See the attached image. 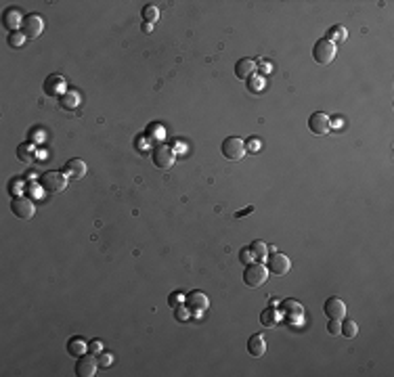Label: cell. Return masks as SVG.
<instances>
[{
	"mask_svg": "<svg viewBox=\"0 0 394 377\" xmlns=\"http://www.w3.org/2000/svg\"><path fill=\"white\" fill-rule=\"evenodd\" d=\"M40 187L46 191V193H61L67 189V176L63 172H57V170H48L40 176Z\"/></svg>",
	"mask_w": 394,
	"mask_h": 377,
	"instance_id": "obj_1",
	"label": "cell"
},
{
	"mask_svg": "<svg viewBox=\"0 0 394 377\" xmlns=\"http://www.w3.org/2000/svg\"><path fill=\"white\" fill-rule=\"evenodd\" d=\"M220 151H223V155L227 157L229 162H239L241 157L248 153V147H245V143H243V138H239V136H229V138H225V141H223Z\"/></svg>",
	"mask_w": 394,
	"mask_h": 377,
	"instance_id": "obj_2",
	"label": "cell"
},
{
	"mask_svg": "<svg viewBox=\"0 0 394 377\" xmlns=\"http://www.w3.org/2000/svg\"><path fill=\"white\" fill-rule=\"evenodd\" d=\"M268 268H264L262 264H248L245 266V272H243V283L252 289H258L266 283L268 279Z\"/></svg>",
	"mask_w": 394,
	"mask_h": 377,
	"instance_id": "obj_3",
	"label": "cell"
},
{
	"mask_svg": "<svg viewBox=\"0 0 394 377\" xmlns=\"http://www.w3.org/2000/svg\"><path fill=\"white\" fill-rule=\"evenodd\" d=\"M11 212L19 218V220H32L34 214H36V206L30 197H21L17 195L11 199Z\"/></svg>",
	"mask_w": 394,
	"mask_h": 377,
	"instance_id": "obj_4",
	"label": "cell"
},
{
	"mask_svg": "<svg viewBox=\"0 0 394 377\" xmlns=\"http://www.w3.org/2000/svg\"><path fill=\"white\" fill-rule=\"evenodd\" d=\"M312 57H314V61H317L319 65L331 63L333 59H336V44H333L331 40H327V38H321V40L314 44V48H312Z\"/></svg>",
	"mask_w": 394,
	"mask_h": 377,
	"instance_id": "obj_5",
	"label": "cell"
},
{
	"mask_svg": "<svg viewBox=\"0 0 394 377\" xmlns=\"http://www.w3.org/2000/svg\"><path fill=\"white\" fill-rule=\"evenodd\" d=\"M151 160H153V166H155V168L170 170V168L174 166L176 155H174L172 147H168V145H157V147L151 151Z\"/></svg>",
	"mask_w": 394,
	"mask_h": 377,
	"instance_id": "obj_6",
	"label": "cell"
},
{
	"mask_svg": "<svg viewBox=\"0 0 394 377\" xmlns=\"http://www.w3.org/2000/svg\"><path fill=\"white\" fill-rule=\"evenodd\" d=\"M44 32V19L40 15H28L23 17V23H21V34H26V38L30 40H36L40 38Z\"/></svg>",
	"mask_w": 394,
	"mask_h": 377,
	"instance_id": "obj_7",
	"label": "cell"
},
{
	"mask_svg": "<svg viewBox=\"0 0 394 377\" xmlns=\"http://www.w3.org/2000/svg\"><path fill=\"white\" fill-rule=\"evenodd\" d=\"M42 90H44L46 96H63L67 92V82H65V78L53 73V76H48L44 80Z\"/></svg>",
	"mask_w": 394,
	"mask_h": 377,
	"instance_id": "obj_8",
	"label": "cell"
},
{
	"mask_svg": "<svg viewBox=\"0 0 394 377\" xmlns=\"http://www.w3.org/2000/svg\"><path fill=\"white\" fill-rule=\"evenodd\" d=\"M323 310H325V314H327L329 321H342V319H346V304L340 300V297H327Z\"/></svg>",
	"mask_w": 394,
	"mask_h": 377,
	"instance_id": "obj_9",
	"label": "cell"
},
{
	"mask_svg": "<svg viewBox=\"0 0 394 377\" xmlns=\"http://www.w3.org/2000/svg\"><path fill=\"white\" fill-rule=\"evenodd\" d=\"M289 268H291V262H289V258H287L285 254L277 252V254L268 256V272L283 277V274H287V272H289Z\"/></svg>",
	"mask_w": 394,
	"mask_h": 377,
	"instance_id": "obj_10",
	"label": "cell"
},
{
	"mask_svg": "<svg viewBox=\"0 0 394 377\" xmlns=\"http://www.w3.org/2000/svg\"><path fill=\"white\" fill-rule=\"evenodd\" d=\"M308 128H310V132L323 136V134H327L331 130V120L323 111H317V113H312L308 117Z\"/></svg>",
	"mask_w": 394,
	"mask_h": 377,
	"instance_id": "obj_11",
	"label": "cell"
},
{
	"mask_svg": "<svg viewBox=\"0 0 394 377\" xmlns=\"http://www.w3.org/2000/svg\"><path fill=\"white\" fill-rule=\"evenodd\" d=\"M96 367H98V361L94 359V356L82 354L80 359L76 361V375L78 377H92L96 373Z\"/></svg>",
	"mask_w": 394,
	"mask_h": 377,
	"instance_id": "obj_12",
	"label": "cell"
},
{
	"mask_svg": "<svg viewBox=\"0 0 394 377\" xmlns=\"http://www.w3.org/2000/svg\"><path fill=\"white\" fill-rule=\"evenodd\" d=\"M185 306L191 310V312H202V310H206L208 306H210V302H208V297L202 293V291H191L189 295H187V300H185Z\"/></svg>",
	"mask_w": 394,
	"mask_h": 377,
	"instance_id": "obj_13",
	"label": "cell"
},
{
	"mask_svg": "<svg viewBox=\"0 0 394 377\" xmlns=\"http://www.w3.org/2000/svg\"><path fill=\"white\" fill-rule=\"evenodd\" d=\"M248 352L254 356V359H260L266 352V337L262 333H254L248 340Z\"/></svg>",
	"mask_w": 394,
	"mask_h": 377,
	"instance_id": "obj_14",
	"label": "cell"
},
{
	"mask_svg": "<svg viewBox=\"0 0 394 377\" xmlns=\"http://www.w3.org/2000/svg\"><path fill=\"white\" fill-rule=\"evenodd\" d=\"M63 174L71 181H80V178L86 176V164L82 160H69L65 166H63Z\"/></svg>",
	"mask_w": 394,
	"mask_h": 377,
	"instance_id": "obj_15",
	"label": "cell"
},
{
	"mask_svg": "<svg viewBox=\"0 0 394 377\" xmlns=\"http://www.w3.org/2000/svg\"><path fill=\"white\" fill-rule=\"evenodd\" d=\"M256 73V61H252V59H239L237 63H235V76L239 78V80H250V78H254Z\"/></svg>",
	"mask_w": 394,
	"mask_h": 377,
	"instance_id": "obj_16",
	"label": "cell"
},
{
	"mask_svg": "<svg viewBox=\"0 0 394 377\" xmlns=\"http://www.w3.org/2000/svg\"><path fill=\"white\" fill-rule=\"evenodd\" d=\"M21 23H23V17H21V13H19V9H7L5 11V17H3V26L13 34V32H17V28H21Z\"/></svg>",
	"mask_w": 394,
	"mask_h": 377,
	"instance_id": "obj_17",
	"label": "cell"
},
{
	"mask_svg": "<svg viewBox=\"0 0 394 377\" xmlns=\"http://www.w3.org/2000/svg\"><path fill=\"white\" fill-rule=\"evenodd\" d=\"M281 312L287 316V319H300L302 316V304L296 300H285L281 304Z\"/></svg>",
	"mask_w": 394,
	"mask_h": 377,
	"instance_id": "obj_18",
	"label": "cell"
},
{
	"mask_svg": "<svg viewBox=\"0 0 394 377\" xmlns=\"http://www.w3.org/2000/svg\"><path fill=\"white\" fill-rule=\"evenodd\" d=\"M86 342L82 340V337H71V340L67 342V352L71 356H76V359H80L82 354H86Z\"/></svg>",
	"mask_w": 394,
	"mask_h": 377,
	"instance_id": "obj_19",
	"label": "cell"
},
{
	"mask_svg": "<svg viewBox=\"0 0 394 377\" xmlns=\"http://www.w3.org/2000/svg\"><path fill=\"white\" fill-rule=\"evenodd\" d=\"M80 94H78L76 90H67L63 96H59V103H61V107L65 109H76V107H80Z\"/></svg>",
	"mask_w": 394,
	"mask_h": 377,
	"instance_id": "obj_20",
	"label": "cell"
},
{
	"mask_svg": "<svg viewBox=\"0 0 394 377\" xmlns=\"http://www.w3.org/2000/svg\"><path fill=\"white\" fill-rule=\"evenodd\" d=\"M250 252H252L254 260H266V258H268V247H266L264 241H254L250 245Z\"/></svg>",
	"mask_w": 394,
	"mask_h": 377,
	"instance_id": "obj_21",
	"label": "cell"
},
{
	"mask_svg": "<svg viewBox=\"0 0 394 377\" xmlns=\"http://www.w3.org/2000/svg\"><path fill=\"white\" fill-rule=\"evenodd\" d=\"M342 327H340V333H344L348 340H354L357 337V333H359V327H357V323H354L352 319H342V323H340Z\"/></svg>",
	"mask_w": 394,
	"mask_h": 377,
	"instance_id": "obj_22",
	"label": "cell"
},
{
	"mask_svg": "<svg viewBox=\"0 0 394 377\" xmlns=\"http://www.w3.org/2000/svg\"><path fill=\"white\" fill-rule=\"evenodd\" d=\"M141 15H143V19H145V23H155L157 19H160V9H157L155 5H145L143 7V11H141Z\"/></svg>",
	"mask_w": 394,
	"mask_h": 377,
	"instance_id": "obj_23",
	"label": "cell"
},
{
	"mask_svg": "<svg viewBox=\"0 0 394 377\" xmlns=\"http://www.w3.org/2000/svg\"><path fill=\"white\" fill-rule=\"evenodd\" d=\"M17 157L21 162H26V164H30L32 160H34V149H32V145L30 143H21L17 147Z\"/></svg>",
	"mask_w": 394,
	"mask_h": 377,
	"instance_id": "obj_24",
	"label": "cell"
},
{
	"mask_svg": "<svg viewBox=\"0 0 394 377\" xmlns=\"http://www.w3.org/2000/svg\"><path fill=\"white\" fill-rule=\"evenodd\" d=\"M277 310L275 308H268V310H264L262 314H260V321H262V325H266V327H273V325H277Z\"/></svg>",
	"mask_w": 394,
	"mask_h": 377,
	"instance_id": "obj_25",
	"label": "cell"
},
{
	"mask_svg": "<svg viewBox=\"0 0 394 377\" xmlns=\"http://www.w3.org/2000/svg\"><path fill=\"white\" fill-rule=\"evenodd\" d=\"M23 42H26V34H19V32H13V34L9 36V44H11V46H15V48H19V46H23Z\"/></svg>",
	"mask_w": 394,
	"mask_h": 377,
	"instance_id": "obj_26",
	"label": "cell"
},
{
	"mask_svg": "<svg viewBox=\"0 0 394 377\" xmlns=\"http://www.w3.org/2000/svg\"><path fill=\"white\" fill-rule=\"evenodd\" d=\"M189 312H191V310H189L187 306H176V308H174V319L181 321V323H185V321L189 319Z\"/></svg>",
	"mask_w": 394,
	"mask_h": 377,
	"instance_id": "obj_27",
	"label": "cell"
},
{
	"mask_svg": "<svg viewBox=\"0 0 394 377\" xmlns=\"http://www.w3.org/2000/svg\"><path fill=\"white\" fill-rule=\"evenodd\" d=\"M331 38V42L333 40H344L346 38V32H344V28H333V30H329L327 32V40Z\"/></svg>",
	"mask_w": 394,
	"mask_h": 377,
	"instance_id": "obj_28",
	"label": "cell"
},
{
	"mask_svg": "<svg viewBox=\"0 0 394 377\" xmlns=\"http://www.w3.org/2000/svg\"><path fill=\"white\" fill-rule=\"evenodd\" d=\"M96 361H98V365H101V367H109V365L113 363V356H111L109 352H101Z\"/></svg>",
	"mask_w": 394,
	"mask_h": 377,
	"instance_id": "obj_29",
	"label": "cell"
},
{
	"mask_svg": "<svg viewBox=\"0 0 394 377\" xmlns=\"http://www.w3.org/2000/svg\"><path fill=\"white\" fill-rule=\"evenodd\" d=\"M168 302H170V306H172V308L181 306V302H183V293H181V291H174V293H170Z\"/></svg>",
	"mask_w": 394,
	"mask_h": 377,
	"instance_id": "obj_30",
	"label": "cell"
},
{
	"mask_svg": "<svg viewBox=\"0 0 394 377\" xmlns=\"http://www.w3.org/2000/svg\"><path fill=\"white\" fill-rule=\"evenodd\" d=\"M239 260H241L245 266H248L252 260H254V258H252V252H250V247H243V249L239 252Z\"/></svg>",
	"mask_w": 394,
	"mask_h": 377,
	"instance_id": "obj_31",
	"label": "cell"
},
{
	"mask_svg": "<svg viewBox=\"0 0 394 377\" xmlns=\"http://www.w3.org/2000/svg\"><path fill=\"white\" fill-rule=\"evenodd\" d=\"M340 327H342L340 321H329V323H327V331H329L331 335H338V333H340Z\"/></svg>",
	"mask_w": 394,
	"mask_h": 377,
	"instance_id": "obj_32",
	"label": "cell"
},
{
	"mask_svg": "<svg viewBox=\"0 0 394 377\" xmlns=\"http://www.w3.org/2000/svg\"><path fill=\"white\" fill-rule=\"evenodd\" d=\"M250 84H252V90H262V80H258V78H250Z\"/></svg>",
	"mask_w": 394,
	"mask_h": 377,
	"instance_id": "obj_33",
	"label": "cell"
},
{
	"mask_svg": "<svg viewBox=\"0 0 394 377\" xmlns=\"http://www.w3.org/2000/svg\"><path fill=\"white\" fill-rule=\"evenodd\" d=\"M254 210H256L254 206H248L245 210H239V212H237V214H235V216H237V218H243V216H248V214H252Z\"/></svg>",
	"mask_w": 394,
	"mask_h": 377,
	"instance_id": "obj_34",
	"label": "cell"
},
{
	"mask_svg": "<svg viewBox=\"0 0 394 377\" xmlns=\"http://www.w3.org/2000/svg\"><path fill=\"white\" fill-rule=\"evenodd\" d=\"M141 30L147 34V32H151V30H153V26H151V23H143V28H141Z\"/></svg>",
	"mask_w": 394,
	"mask_h": 377,
	"instance_id": "obj_35",
	"label": "cell"
},
{
	"mask_svg": "<svg viewBox=\"0 0 394 377\" xmlns=\"http://www.w3.org/2000/svg\"><path fill=\"white\" fill-rule=\"evenodd\" d=\"M90 348L96 352V350H101V344H98V342H92V344H90Z\"/></svg>",
	"mask_w": 394,
	"mask_h": 377,
	"instance_id": "obj_36",
	"label": "cell"
}]
</instances>
